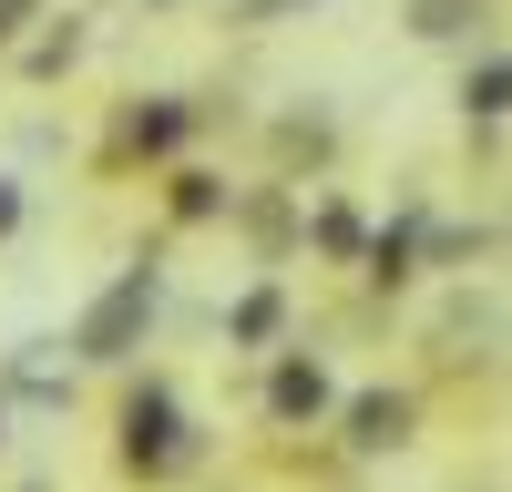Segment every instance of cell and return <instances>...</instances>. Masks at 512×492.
<instances>
[{
  "label": "cell",
  "instance_id": "obj_1",
  "mask_svg": "<svg viewBox=\"0 0 512 492\" xmlns=\"http://www.w3.org/2000/svg\"><path fill=\"white\" fill-rule=\"evenodd\" d=\"M195 431H185V400H175V380H123V400H113V462L134 472V482H175V472H195Z\"/></svg>",
  "mask_w": 512,
  "mask_h": 492
},
{
  "label": "cell",
  "instance_id": "obj_8",
  "mask_svg": "<svg viewBox=\"0 0 512 492\" xmlns=\"http://www.w3.org/2000/svg\"><path fill=\"white\" fill-rule=\"evenodd\" d=\"M400 431H410V400H359V410H349V441H359V451H390Z\"/></svg>",
  "mask_w": 512,
  "mask_h": 492
},
{
  "label": "cell",
  "instance_id": "obj_10",
  "mask_svg": "<svg viewBox=\"0 0 512 492\" xmlns=\"http://www.w3.org/2000/svg\"><path fill=\"white\" fill-rule=\"evenodd\" d=\"M461 103H472V113H502V103H512V62H482V82H461Z\"/></svg>",
  "mask_w": 512,
  "mask_h": 492
},
{
  "label": "cell",
  "instance_id": "obj_4",
  "mask_svg": "<svg viewBox=\"0 0 512 492\" xmlns=\"http://www.w3.org/2000/svg\"><path fill=\"white\" fill-rule=\"evenodd\" d=\"M82 41H93V31H82L72 11H41V21H31V31L11 41V72L31 82V93H52V82H62V72L82 62Z\"/></svg>",
  "mask_w": 512,
  "mask_h": 492
},
{
  "label": "cell",
  "instance_id": "obj_6",
  "mask_svg": "<svg viewBox=\"0 0 512 492\" xmlns=\"http://www.w3.org/2000/svg\"><path fill=\"white\" fill-rule=\"evenodd\" d=\"M164 216L175 226H216V216H236V185H216V175H164Z\"/></svg>",
  "mask_w": 512,
  "mask_h": 492
},
{
  "label": "cell",
  "instance_id": "obj_14",
  "mask_svg": "<svg viewBox=\"0 0 512 492\" xmlns=\"http://www.w3.org/2000/svg\"><path fill=\"white\" fill-rule=\"evenodd\" d=\"M0 451H11V390H0Z\"/></svg>",
  "mask_w": 512,
  "mask_h": 492
},
{
  "label": "cell",
  "instance_id": "obj_3",
  "mask_svg": "<svg viewBox=\"0 0 512 492\" xmlns=\"http://www.w3.org/2000/svg\"><path fill=\"white\" fill-rule=\"evenodd\" d=\"M195 123H205V103H175V93H134L113 113V144H103V164L123 175V164H175L185 144H195Z\"/></svg>",
  "mask_w": 512,
  "mask_h": 492
},
{
  "label": "cell",
  "instance_id": "obj_12",
  "mask_svg": "<svg viewBox=\"0 0 512 492\" xmlns=\"http://www.w3.org/2000/svg\"><path fill=\"white\" fill-rule=\"evenodd\" d=\"M21 216H31V195H21V175H0V246L21 236Z\"/></svg>",
  "mask_w": 512,
  "mask_h": 492
},
{
  "label": "cell",
  "instance_id": "obj_11",
  "mask_svg": "<svg viewBox=\"0 0 512 492\" xmlns=\"http://www.w3.org/2000/svg\"><path fill=\"white\" fill-rule=\"evenodd\" d=\"M41 11H52V0H0V62H11V41H21Z\"/></svg>",
  "mask_w": 512,
  "mask_h": 492
},
{
  "label": "cell",
  "instance_id": "obj_15",
  "mask_svg": "<svg viewBox=\"0 0 512 492\" xmlns=\"http://www.w3.org/2000/svg\"><path fill=\"white\" fill-rule=\"evenodd\" d=\"M21 492H52V482H21Z\"/></svg>",
  "mask_w": 512,
  "mask_h": 492
},
{
  "label": "cell",
  "instance_id": "obj_5",
  "mask_svg": "<svg viewBox=\"0 0 512 492\" xmlns=\"http://www.w3.org/2000/svg\"><path fill=\"white\" fill-rule=\"evenodd\" d=\"M62 339H31L0 359V390H11V410H72V369H52Z\"/></svg>",
  "mask_w": 512,
  "mask_h": 492
},
{
  "label": "cell",
  "instance_id": "obj_9",
  "mask_svg": "<svg viewBox=\"0 0 512 492\" xmlns=\"http://www.w3.org/2000/svg\"><path fill=\"white\" fill-rule=\"evenodd\" d=\"M277 318H287V298H277V287H256V298H236L226 339H236V349H256V339H277Z\"/></svg>",
  "mask_w": 512,
  "mask_h": 492
},
{
  "label": "cell",
  "instance_id": "obj_2",
  "mask_svg": "<svg viewBox=\"0 0 512 492\" xmlns=\"http://www.w3.org/2000/svg\"><path fill=\"white\" fill-rule=\"evenodd\" d=\"M154 308H164V267H113L93 298H82V318H72V359H93V369H123L144 349V328H154Z\"/></svg>",
  "mask_w": 512,
  "mask_h": 492
},
{
  "label": "cell",
  "instance_id": "obj_13",
  "mask_svg": "<svg viewBox=\"0 0 512 492\" xmlns=\"http://www.w3.org/2000/svg\"><path fill=\"white\" fill-rule=\"evenodd\" d=\"M267 11H287V0H246V11H236V21H267Z\"/></svg>",
  "mask_w": 512,
  "mask_h": 492
},
{
  "label": "cell",
  "instance_id": "obj_7",
  "mask_svg": "<svg viewBox=\"0 0 512 492\" xmlns=\"http://www.w3.org/2000/svg\"><path fill=\"white\" fill-rule=\"evenodd\" d=\"M267 410H277V421H318V410H328L318 359H287V369H277V390H267Z\"/></svg>",
  "mask_w": 512,
  "mask_h": 492
}]
</instances>
